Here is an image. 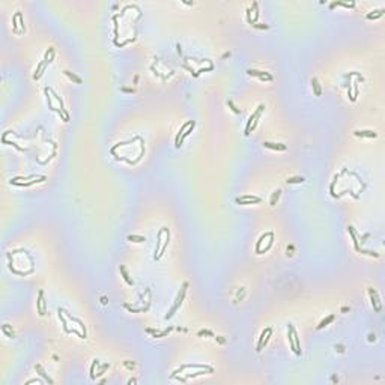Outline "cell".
I'll use <instances>...</instances> for the list:
<instances>
[{
  "label": "cell",
  "instance_id": "16",
  "mask_svg": "<svg viewBox=\"0 0 385 385\" xmlns=\"http://www.w3.org/2000/svg\"><path fill=\"white\" fill-rule=\"evenodd\" d=\"M120 272H122V275H123V278H125V281L130 284V286H133L134 284V281L130 278V275H128V272H126V269H125V266H120Z\"/></svg>",
  "mask_w": 385,
  "mask_h": 385
},
{
  "label": "cell",
  "instance_id": "30",
  "mask_svg": "<svg viewBox=\"0 0 385 385\" xmlns=\"http://www.w3.org/2000/svg\"><path fill=\"white\" fill-rule=\"evenodd\" d=\"M101 302H102V304H107V298L102 296V298H101Z\"/></svg>",
  "mask_w": 385,
  "mask_h": 385
},
{
  "label": "cell",
  "instance_id": "22",
  "mask_svg": "<svg viewBox=\"0 0 385 385\" xmlns=\"http://www.w3.org/2000/svg\"><path fill=\"white\" fill-rule=\"evenodd\" d=\"M227 105L232 108V111H233V113H236V114H241V110H239V108H238V107L233 104V101H232V99H229V101H227Z\"/></svg>",
  "mask_w": 385,
  "mask_h": 385
},
{
  "label": "cell",
  "instance_id": "6",
  "mask_svg": "<svg viewBox=\"0 0 385 385\" xmlns=\"http://www.w3.org/2000/svg\"><path fill=\"white\" fill-rule=\"evenodd\" d=\"M355 136H358V137H368V139H374V137H377V134H376V133L368 131V130H356V131H355Z\"/></svg>",
  "mask_w": 385,
  "mask_h": 385
},
{
  "label": "cell",
  "instance_id": "8",
  "mask_svg": "<svg viewBox=\"0 0 385 385\" xmlns=\"http://www.w3.org/2000/svg\"><path fill=\"white\" fill-rule=\"evenodd\" d=\"M247 74H250V75H257L259 78H265V77L272 78L268 72H265V71H257V69H248V71H247Z\"/></svg>",
  "mask_w": 385,
  "mask_h": 385
},
{
  "label": "cell",
  "instance_id": "24",
  "mask_svg": "<svg viewBox=\"0 0 385 385\" xmlns=\"http://www.w3.org/2000/svg\"><path fill=\"white\" fill-rule=\"evenodd\" d=\"M99 364V361L98 359H93V362H92V367H90V377L92 379H95V367Z\"/></svg>",
  "mask_w": 385,
  "mask_h": 385
},
{
  "label": "cell",
  "instance_id": "1",
  "mask_svg": "<svg viewBox=\"0 0 385 385\" xmlns=\"http://www.w3.org/2000/svg\"><path fill=\"white\" fill-rule=\"evenodd\" d=\"M187 287H188V283H184V286H182V290H181V293L178 295V298H176V302H175V305L172 307V310L166 314V319H170L172 316H173V313L179 308V305L182 304V301H184V296H185V292H187Z\"/></svg>",
  "mask_w": 385,
  "mask_h": 385
},
{
  "label": "cell",
  "instance_id": "18",
  "mask_svg": "<svg viewBox=\"0 0 385 385\" xmlns=\"http://www.w3.org/2000/svg\"><path fill=\"white\" fill-rule=\"evenodd\" d=\"M194 125H196V122H193V123H191V125H190V126H188V128H187V130H185V133H184V134H182V137H181V140H179V145H178V148H179V146H181V143H182V140H184V139H185V137H187V136H188V134H190V133H191V131H193V128H194Z\"/></svg>",
  "mask_w": 385,
  "mask_h": 385
},
{
  "label": "cell",
  "instance_id": "32",
  "mask_svg": "<svg viewBox=\"0 0 385 385\" xmlns=\"http://www.w3.org/2000/svg\"><path fill=\"white\" fill-rule=\"evenodd\" d=\"M122 90H123V92H133V89H126V87H123Z\"/></svg>",
  "mask_w": 385,
  "mask_h": 385
},
{
  "label": "cell",
  "instance_id": "15",
  "mask_svg": "<svg viewBox=\"0 0 385 385\" xmlns=\"http://www.w3.org/2000/svg\"><path fill=\"white\" fill-rule=\"evenodd\" d=\"M128 241H131V242H145L146 238L140 236V235H130V236H128Z\"/></svg>",
  "mask_w": 385,
  "mask_h": 385
},
{
  "label": "cell",
  "instance_id": "11",
  "mask_svg": "<svg viewBox=\"0 0 385 385\" xmlns=\"http://www.w3.org/2000/svg\"><path fill=\"white\" fill-rule=\"evenodd\" d=\"M193 122H194V120H188V122H187V123H185V125H184V126H182V128H181V130H179V134H178V137H176V146H178V145H179V140H181V137H182V134H184V131H185V130H187V128H188V126H190V125H191V123H193Z\"/></svg>",
  "mask_w": 385,
  "mask_h": 385
},
{
  "label": "cell",
  "instance_id": "29",
  "mask_svg": "<svg viewBox=\"0 0 385 385\" xmlns=\"http://www.w3.org/2000/svg\"><path fill=\"white\" fill-rule=\"evenodd\" d=\"M35 382L44 383V380H42V379H30V380H27V382H26V385H29V383H35Z\"/></svg>",
  "mask_w": 385,
  "mask_h": 385
},
{
  "label": "cell",
  "instance_id": "5",
  "mask_svg": "<svg viewBox=\"0 0 385 385\" xmlns=\"http://www.w3.org/2000/svg\"><path fill=\"white\" fill-rule=\"evenodd\" d=\"M368 293H370V299H371V305L376 311H380V302H379V298H377V293L374 289H368Z\"/></svg>",
  "mask_w": 385,
  "mask_h": 385
},
{
  "label": "cell",
  "instance_id": "9",
  "mask_svg": "<svg viewBox=\"0 0 385 385\" xmlns=\"http://www.w3.org/2000/svg\"><path fill=\"white\" fill-rule=\"evenodd\" d=\"M35 368H36V371H38V373H39V374H41V376L45 379V382H48V383H53V379H51V377H48V374L44 371V368H42L39 364H36V365H35Z\"/></svg>",
  "mask_w": 385,
  "mask_h": 385
},
{
  "label": "cell",
  "instance_id": "13",
  "mask_svg": "<svg viewBox=\"0 0 385 385\" xmlns=\"http://www.w3.org/2000/svg\"><path fill=\"white\" fill-rule=\"evenodd\" d=\"M347 230H349V233H350V236H352V241H353V244H355V250L358 251V250H359V245H358V241H356L355 230H353V227H352V226H347Z\"/></svg>",
  "mask_w": 385,
  "mask_h": 385
},
{
  "label": "cell",
  "instance_id": "3",
  "mask_svg": "<svg viewBox=\"0 0 385 385\" xmlns=\"http://www.w3.org/2000/svg\"><path fill=\"white\" fill-rule=\"evenodd\" d=\"M260 197H254V196H242L236 199V203L239 205H253V203H259Z\"/></svg>",
  "mask_w": 385,
  "mask_h": 385
},
{
  "label": "cell",
  "instance_id": "14",
  "mask_svg": "<svg viewBox=\"0 0 385 385\" xmlns=\"http://www.w3.org/2000/svg\"><path fill=\"white\" fill-rule=\"evenodd\" d=\"M334 317H335V316H334V314H329V316H328V317H326V319H323V320H322V322H320V323H319V325H317V329H320V328H323V326H326V325H328V323H331V322H332V320H334Z\"/></svg>",
  "mask_w": 385,
  "mask_h": 385
},
{
  "label": "cell",
  "instance_id": "20",
  "mask_svg": "<svg viewBox=\"0 0 385 385\" xmlns=\"http://www.w3.org/2000/svg\"><path fill=\"white\" fill-rule=\"evenodd\" d=\"M344 6V8H353L355 6V3H343V2H334V3H331V8H334V6Z\"/></svg>",
  "mask_w": 385,
  "mask_h": 385
},
{
  "label": "cell",
  "instance_id": "25",
  "mask_svg": "<svg viewBox=\"0 0 385 385\" xmlns=\"http://www.w3.org/2000/svg\"><path fill=\"white\" fill-rule=\"evenodd\" d=\"M280 193H281V190H275V191H274V194H272V199H271V205H272V206L275 205V200L280 197Z\"/></svg>",
  "mask_w": 385,
  "mask_h": 385
},
{
  "label": "cell",
  "instance_id": "17",
  "mask_svg": "<svg viewBox=\"0 0 385 385\" xmlns=\"http://www.w3.org/2000/svg\"><path fill=\"white\" fill-rule=\"evenodd\" d=\"M311 84H313V89H314V95H320L322 93V90H320V86H319V81H317V78H313L311 80Z\"/></svg>",
  "mask_w": 385,
  "mask_h": 385
},
{
  "label": "cell",
  "instance_id": "23",
  "mask_svg": "<svg viewBox=\"0 0 385 385\" xmlns=\"http://www.w3.org/2000/svg\"><path fill=\"white\" fill-rule=\"evenodd\" d=\"M305 179L304 178H289L287 179V184H302Z\"/></svg>",
  "mask_w": 385,
  "mask_h": 385
},
{
  "label": "cell",
  "instance_id": "26",
  "mask_svg": "<svg viewBox=\"0 0 385 385\" xmlns=\"http://www.w3.org/2000/svg\"><path fill=\"white\" fill-rule=\"evenodd\" d=\"M358 251H359V253H364V254H368V256H373V257H379V254L374 253V251H367V250H362V248H359Z\"/></svg>",
  "mask_w": 385,
  "mask_h": 385
},
{
  "label": "cell",
  "instance_id": "19",
  "mask_svg": "<svg viewBox=\"0 0 385 385\" xmlns=\"http://www.w3.org/2000/svg\"><path fill=\"white\" fill-rule=\"evenodd\" d=\"M63 74H65V75H68V77H69L71 80H74L75 83H78V84L81 83V78H80V77H77L75 74H72L71 71H63Z\"/></svg>",
  "mask_w": 385,
  "mask_h": 385
},
{
  "label": "cell",
  "instance_id": "27",
  "mask_svg": "<svg viewBox=\"0 0 385 385\" xmlns=\"http://www.w3.org/2000/svg\"><path fill=\"white\" fill-rule=\"evenodd\" d=\"M253 27H256V29H269V26H268V24H260V23L253 24Z\"/></svg>",
  "mask_w": 385,
  "mask_h": 385
},
{
  "label": "cell",
  "instance_id": "7",
  "mask_svg": "<svg viewBox=\"0 0 385 385\" xmlns=\"http://www.w3.org/2000/svg\"><path fill=\"white\" fill-rule=\"evenodd\" d=\"M263 146H265V148H268V149H277V151H284V149H286V145H283V143H271V142H265V143H263Z\"/></svg>",
  "mask_w": 385,
  "mask_h": 385
},
{
  "label": "cell",
  "instance_id": "12",
  "mask_svg": "<svg viewBox=\"0 0 385 385\" xmlns=\"http://www.w3.org/2000/svg\"><path fill=\"white\" fill-rule=\"evenodd\" d=\"M163 232H164V230H161V232L158 233V241H157V248H155V259H158V256H160V248H161V241H163Z\"/></svg>",
  "mask_w": 385,
  "mask_h": 385
},
{
  "label": "cell",
  "instance_id": "33",
  "mask_svg": "<svg viewBox=\"0 0 385 385\" xmlns=\"http://www.w3.org/2000/svg\"><path fill=\"white\" fill-rule=\"evenodd\" d=\"M217 340H218L220 343H224V338H221V337H217Z\"/></svg>",
  "mask_w": 385,
  "mask_h": 385
},
{
  "label": "cell",
  "instance_id": "21",
  "mask_svg": "<svg viewBox=\"0 0 385 385\" xmlns=\"http://www.w3.org/2000/svg\"><path fill=\"white\" fill-rule=\"evenodd\" d=\"M383 14V9H377V11H374L373 14H367V18L368 20H371V18H377V17H380Z\"/></svg>",
  "mask_w": 385,
  "mask_h": 385
},
{
  "label": "cell",
  "instance_id": "4",
  "mask_svg": "<svg viewBox=\"0 0 385 385\" xmlns=\"http://www.w3.org/2000/svg\"><path fill=\"white\" fill-rule=\"evenodd\" d=\"M36 307H38V313L41 316L45 314V310H47V302L44 301V292L39 290V295H38V301H36Z\"/></svg>",
  "mask_w": 385,
  "mask_h": 385
},
{
  "label": "cell",
  "instance_id": "2",
  "mask_svg": "<svg viewBox=\"0 0 385 385\" xmlns=\"http://www.w3.org/2000/svg\"><path fill=\"white\" fill-rule=\"evenodd\" d=\"M263 108H265V105H263V104H260V105L257 107V110H256V111H254V113H253V114L248 117V120H247V126H245V133H244L245 136H248V134H250V130H251V125H253V122H254L256 119H257V117L260 116V113L263 111Z\"/></svg>",
  "mask_w": 385,
  "mask_h": 385
},
{
  "label": "cell",
  "instance_id": "10",
  "mask_svg": "<svg viewBox=\"0 0 385 385\" xmlns=\"http://www.w3.org/2000/svg\"><path fill=\"white\" fill-rule=\"evenodd\" d=\"M269 331H271V328H266V329H263V331H262V334H260V337H259V343H257V347H256V350H257V352H259V350H262V343H263V338H265V335H266Z\"/></svg>",
  "mask_w": 385,
  "mask_h": 385
},
{
  "label": "cell",
  "instance_id": "31",
  "mask_svg": "<svg viewBox=\"0 0 385 385\" xmlns=\"http://www.w3.org/2000/svg\"><path fill=\"white\" fill-rule=\"evenodd\" d=\"M368 340H370V341H374V335L370 334V335H368Z\"/></svg>",
  "mask_w": 385,
  "mask_h": 385
},
{
  "label": "cell",
  "instance_id": "28",
  "mask_svg": "<svg viewBox=\"0 0 385 385\" xmlns=\"http://www.w3.org/2000/svg\"><path fill=\"white\" fill-rule=\"evenodd\" d=\"M203 334H206V335H211V337H214V332L212 331H208V329H202L200 332H199V335H203Z\"/></svg>",
  "mask_w": 385,
  "mask_h": 385
}]
</instances>
